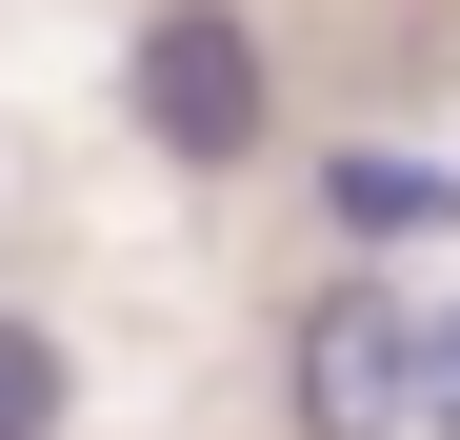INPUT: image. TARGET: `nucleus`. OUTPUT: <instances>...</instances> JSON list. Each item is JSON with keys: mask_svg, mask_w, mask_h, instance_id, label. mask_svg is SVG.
<instances>
[{"mask_svg": "<svg viewBox=\"0 0 460 440\" xmlns=\"http://www.w3.org/2000/svg\"><path fill=\"white\" fill-rule=\"evenodd\" d=\"M401 440H460V301H420V400H401Z\"/></svg>", "mask_w": 460, "mask_h": 440, "instance_id": "5", "label": "nucleus"}, {"mask_svg": "<svg viewBox=\"0 0 460 440\" xmlns=\"http://www.w3.org/2000/svg\"><path fill=\"white\" fill-rule=\"evenodd\" d=\"M120 101H140V140H161L181 180H241L280 140V81H261V21H241V0H140Z\"/></svg>", "mask_w": 460, "mask_h": 440, "instance_id": "1", "label": "nucleus"}, {"mask_svg": "<svg viewBox=\"0 0 460 440\" xmlns=\"http://www.w3.org/2000/svg\"><path fill=\"white\" fill-rule=\"evenodd\" d=\"M440 220H460V161H401V140L321 161V241H440Z\"/></svg>", "mask_w": 460, "mask_h": 440, "instance_id": "3", "label": "nucleus"}, {"mask_svg": "<svg viewBox=\"0 0 460 440\" xmlns=\"http://www.w3.org/2000/svg\"><path fill=\"white\" fill-rule=\"evenodd\" d=\"M0 440H60V321L0 301Z\"/></svg>", "mask_w": 460, "mask_h": 440, "instance_id": "4", "label": "nucleus"}, {"mask_svg": "<svg viewBox=\"0 0 460 440\" xmlns=\"http://www.w3.org/2000/svg\"><path fill=\"white\" fill-rule=\"evenodd\" d=\"M401 400H420V280H321V301L280 321V420L300 440H401Z\"/></svg>", "mask_w": 460, "mask_h": 440, "instance_id": "2", "label": "nucleus"}]
</instances>
